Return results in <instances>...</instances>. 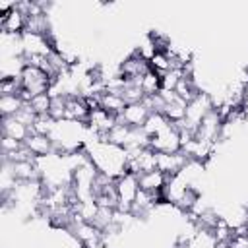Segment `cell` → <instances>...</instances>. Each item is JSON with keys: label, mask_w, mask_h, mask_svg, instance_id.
<instances>
[{"label": "cell", "mask_w": 248, "mask_h": 248, "mask_svg": "<svg viewBox=\"0 0 248 248\" xmlns=\"http://www.w3.org/2000/svg\"><path fill=\"white\" fill-rule=\"evenodd\" d=\"M19 79H21V87L25 91H29L33 97L41 95V93H48V89L52 85L50 78L41 68H35V66H29V64L23 66V70L19 74Z\"/></svg>", "instance_id": "1"}, {"label": "cell", "mask_w": 248, "mask_h": 248, "mask_svg": "<svg viewBox=\"0 0 248 248\" xmlns=\"http://www.w3.org/2000/svg\"><path fill=\"white\" fill-rule=\"evenodd\" d=\"M114 186H116V194H118V207L120 211H126V213H132V205H134V200H136V194L140 190V184H138V176L134 174H122L114 180Z\"/></svg>", "instance_id": "2"}, {"label": "cell", "mask_w": 248, "mask_h": 248, "mask_svg": "<svg viewBox=\"0 0 248 248\" xmlns=\"http://www.w3.org/2000/svg\"><path fill=\"white\" fill-rule=\"evenodd\" d=\"M149 147L157 153H176L180 151V132L172 124H169L159 134L149 138Z\"/></svg>", "instance_id": "3"}, {"label": "cell", "mask_w": 248, "mask_h": 248, "mask_svg": "<svg viewBox=\"0 0 248 248\" xmlns=\"http://www.w3.org/2000/svg\"><path fill=\"white\" fill-rule=\"evenodd\" d=\"M149 70H151V68H149V62L143 60L141 56H138L136 50H134L128 58H124V60L120 62V66H118V74H120L122 78H126L128 81H138V83H140V79L143 78V74H147Z\"/></svg>", "instance_id": "4"}, {"label": "cell", "mask_w": 248, "mask_h": 248, "mask_svg": "<svg viewBox=\"0 0 248 248\" xmlns=\"http://www.w3.org/2000/svg\"><path fill=\"white\" fill-rule=\"evenodd\" d=\"M188 157L182 151L176 153H157V170H161L167 176H176L182 172V169L188 165Z\"/></svg>", "instance_id": "5"}, {"label": "cell", "mask_w": 248, "mask_h": 248, "mask_svg": "<svg viewBox=\"0 0 248 248\" xmlns=\"http://www.w3.org/2000/svg\"><path fill=\"white\" fill-rule=\"evenodd\" d=\"M89 108L83 101L81 95H70L66 97V118L70 122H78V124H87L89 120Z\"/></svg>", "instance_id": "6"}, {"label": "cell", "mask_w": 248, "mask_h": 248, "mask_svg": "<svg viewBox=\"0 0 248 248\" xmlns=\"http://www.w3.org/2000/svg\"><path fill=\"white\" fill-rule=\"evenodd\" d=\"M25 21H27V16L14 6V10L0 16V31L4 35H21L25 31Z\"/></svg>", "instance_id": "7"}, {"label": "cell", "mask_w": 248, "mask_h": 248, "mask_svg": "<svg viewBox=\"0 0 248 248\" xmlns=\"http://www.w3.org/2000/svg\"><path fill=\"white\" fill-rule=\"evenodd\" d=\"M2 136H10V138L25 143V140L31 136V128L21 124L16 116H4L2 118Z\"/></svg>", "instance_id": "8"}, {"label": "cell", "mask_w": 248, "mask_h": 248, "mask_svg": "<svg viewBox=\"0 0 248 248\" xmlns=\"http://www.w3.org/2000/svg\"><path fill=\"white\" fill-rule=\"evenodd\" d=\"M25 145L27 149L39 159V157H46L50 153H54V143L50 140V136H41V134H33L25 140Z\"/></svg>", "instance_id": "9"}, {"label": "cell", "mask_w": 248, "mask_h": 248, "mask_svg": "<svg viewBox=\"0 0 248 248\" xmlns=\"http://www.w3.org/2000/svg\"><path fill=\"white\" fill-rule=\"evenodd\" d=\"M149 114L151 112L143 107V103H134V105H126V108L122 112V118L130 128H143Z\"/></svg>", "instance_id": "10"}, {"label": "cell", "mask_w": 248, "mask_h": 248, "mask_svg": "<svg viewBox=\"0 0 248 248\" xmlns=\"http://www.w3.org/2000/svg\"><path fill=\"white\" fill-rule=\"evenodd\" d=\"M167 174H163L161 170H149V172H141L138 176V184L141 190H147V192H163L165 184H167Z\"/></svg>", "instance_id": "11"}, {"label": "cell", "mask_w": 248, "mask_h": 248, "mask_svg": "<svg viewBox=\"0 0 248 248\" xmlns=\"http://www.w3.org/2000/svg\"><path fill=\"white\" fill-rule=\"evenodd\" d=\"M101 108H105L107 112L118 116L124 112L126 108V101L120 93H112V91H103L101 93Z\"/></svg>", "instance_id": "12"}, {"label": "cell", "mask_w": 248, "mask_h": 248, "mask_svg": "<svg viewBox=\"0 0 248 248\" xmlns=\"http://www.w3.org/2000/svg\"><path fill=\"white\" fill-rule=\"evenodd\" d=\"M186 101H182L178 95H176V99L174 101H170V103H167L165 105V108H163V116L172 124V122H180V120H184V116H186Z\"/></svg>", "instance_id": "13"}, {"label": "cell", "mask_w": 248, "mask_h": 248, "mask_svg": "<svg viewBox=\"0 0 248 248\" xmlns=\"http://www.w3.org/2000/svg\"><path fill=\"white\" fill-rule=\"evenodd\" d=\"M25 31L35 35H50V19L46 14L41 16H29L25 21Z\"/></svg>", "instance_id": "14"}, {"label": "cell", "mask_w": 248, "mask_h": 248, "mask_svg": "<svg viewBox=\"0 0 248 248\" xmlns=\"http://www.w3.org/2000/svg\"><path fill=\"white\" fill-rule=\"evenodd\" d=\"M174 93L182 99V101H186V103H190L198 93H200V87L196 85V79H194V76L192 78H182L180 81H178V85H176V89H174Z\"/></svg>", "instance_id": "15"}, {"label": "cell", "mask_w": 248, "mask_h": 248, "mask_svg": "<svg viewBox=\"0 0 248 248\" xmlns=\"http://www.w3.org/2000/svg\"><path fill=\"white\" fill-rule=\"evenodd\" d=\"M23 99L19 95H4L0 97V114L4 116H16L17 110L23 107Z\"/></svg>", "instance_id": "16"}, {"label": "cell", "mask_w": 248, "mask_h": 248, "mask_svg": "<svg viewBox=\"0 0 248 248\" xmlns=\"http://www.w3.org/2000/svg\"><path fill=\"white\" fill-rule=\"evenodd\" d=\"M130 132H132V128H130L128 124H116V126L105 136V141L114 143V145H118V147H126L128 138H130Z\"/></svg>", "instance_id": "17"}, {"label": "cell", "mask_w": 248, "mask_h": 248, "mask_svg": "<svg viewBox=\"0 0 248 248\" xmlns=\"http://www.w3.org/2000/svg\"><path fill=\"white\" fill-rule=\"evenodd\" d=\"M140 87H141V91H143L147 97L157 95V93L161 91V76L155 74L153 70H149V72L143 74V78L140 79Z\"/></svg>", "instance_id": "18"}, {"label": "cell", "mask_w": 248, "mask_h": 248, "mask_svg": "<svg viewBox=\"0 0 248 248\" xmlns=\"http://www.w3.org/2000/svg\"><path fill=\"white\" fill-rule=\"evenodd\" d=\"M170 122L161 114V112H151L149 116H147V120H145V124H143V132L149 136V138H153L155 134H159L163 128H167Z\"/></svg>", "instance_id": "19"}, {"label": "cell", "mask_w": 248, "mask_h": 248, "mask_svg": "<svg viewBox=\"0 0 248 248\" xmlns=\"http://www.w3.org/2000/svg\"><path fill=\"white\" fill-rule=\"evenodd\" d=\"M211 234H213V238H215L217 244H227L232 238V227L229 225V221L225 217H219L217 223H215V227L211 229Z\"/></svg>", "instance_id": "20"}, {"label": "cell", "mask_w": 248, "mask_h": 248, "mask_svg": "<svg viewBox=\"0 0 248 248\" xmlns=\"http://www.w3.org/2000/svg\"><path fill=\"white\" fill-rule=\"evenodd\" d=\"M54 128H56V120L50 114H37L33 126H31V132L41 134V136H50Z\"/></svg>", "instance_id": "21"}, {"label": "cell", "mask_w": 248, "mask_h": 248, "mask_svg": "<svg viewBox=\"0 0 248 248\" xmlns=\"http://www.w3.org/2000/svg\"><path fill=\"white\" fill-rule=\"evenodd\" d=\"M120 95L124 97L126 105L141 103V101H143V97H145V93L141 91V87H140V83H138V81H128V83L124 85V89H122V93H120Z\"/></svg>", "instance_id": "22"}, {"label": "cell", "mask_w": 248, "mask_h": 248, "mask_svg": "<svg viewBox=\"0 0 248 248\" xmlns=\"http://www.w3.org/2000/svg\"><path fill=\"white\" fill-rule=\"evenodd\" d=\"M184 78V70H178V68H170L169 72H165L161 76V89L165 91H174L178 81Z\"/></svg>", "instance_id": "23"}, {"label": "cell", "mask_w": 248, "mask_h": 248, "mask_svg": "<svg viewBox=\"0 0 248 248\" xmlns=\"http://www.w3.org/2000/svg\"><path fill=\"white\" fill-rule=\"evenodd\" d=\"M149 68H151L155 74H159V76H163L165 72H169V70H170V60H169L167 52H165V50H157V52L153 54V58L149 60Z\"/></svg>", "instance_id": "24"}, {"label": "cell", "mask_w": 248, "mask_h": 248, "mask_svg": "<svg viewBox=\"0 0 248 248\" xmlns=\"http://www.w3.org/2000/svg\"><path fill=\"white\" fill-rule=\"evenodd\" d=\"M50 105H52V97H50L48 93L35 95V97L29 101V107L33 108V112H35V114H48Z\"/></svg>", "instance_id": "25"}, {"label": "cell", "mask_w": 248, "mask_h": 248, "mask_svg": "<svg viewBox=\"0 0 248 248\" xmlns=\"http://www.w3.org/2000/svg\"><path fill=\"white\" fill-rule=\"evenodd\" d=\"M21 91V79L17 78H2L0 79V97L4 95H19Z\"/></svg>", "instance_id": "26"}, {"label": "cell", "mask_w": 248, "mask_h": 248, "mask_svg": "<svg viewBox=\"0 0 248 248\" xmlns=\"http://www.w3.org/2000/svg\"><path fill=\"white\" fill-rule=\"evenodd\" d=\"M48 114H50L56 122H62V120L66 118V97H64V95L52 97V105H50Z\"/></svg>", "instance_id": "27"}, {"label": "cell", "mask_w": 248, "mask_h": 248, "mask_svg": "<svg viewBox=\"0 0 248 248\" xmlns=\"http://www.w3.org/2000/svg\"><path fill=\"white\" fill-rule=\"evenodd\" d=\"M16 118L21 122V124H25V126H33V122H35V118H37V114L33 112V108L29 107V103H25L19 110H17V114H16Z\"/></svg>", "instance_id": "28"}, {"label": "cell", "mask_w": 248, "mask_h": 248, "mask_svg": "<svg viewBox=\"0 0 248 248\" xmlns=\"http://www.w3.org/2000/svg\"><path fill=\"white\" fill-rule=\"evenodd\" d=\"M21 145H23V141H17V140H14V138H10V136H2V140H0L2 155H10V153L17 151Z\"/></svg>", "instance_id": "29"}, {"label": "cell", "mask_w": 248, "mask_h": 248, "mask_svg": "<svg viewBox=\"0 0 248 248\" xmlns=\"http://www.w3.org/2000/svg\"><path fill=\"white\" fill-rule=\"evenodd\" d=\"M83 248H107V242L101 238V240H95V242H89V244H85Z\"/></svg>", "instance_id": "30"}, {"label": "cell", "mask_w": 248, "mask_h": 248, "mask_svg": "<svg viewBox=\"0 0 248 248\" xmlns=\"http://www.w3.org/2000/svg\"><path fill=\"white\" fill-rule=\"evenodd\" d=\"M246 227H248V217H246Z\"/></svg>", "instance_id": "31"}]
</instances>
